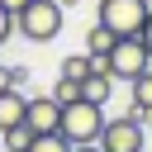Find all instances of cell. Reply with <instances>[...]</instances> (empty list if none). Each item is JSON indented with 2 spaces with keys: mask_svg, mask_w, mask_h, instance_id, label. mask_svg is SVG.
<instances>
[{
  "mask_svg": "<svg viewBox=\"0 0 152 152\" xmlns=\"http://www.w3.org/2000/svg\"><path fill=\"white\" fill-rule=\"evenodd\" d=\"M104 66H109L114 81H133V76H142V71L152 66V57H147V48H142L138 38H119V43L109 48Z\"/></svg>",
  "mask_w": 152,
  "mask_h": 152,
  "instance_id": "obj_5",
  "label": "cell"
},
{
  "mask_svg": "<svg viewBox=\"0 0 152 152\" xmlns=\"http://www.w3.org/2000/svg\"><path fill=\"white\" fill-rule=\"evenodd\" d=\"M128 86H133V114H138V119H142V114H147V109H152V66H147V71H142V76H133V81H128Z\"/></svg>",
  "mask_w": 152,
  "mask_h": 152,
  "instance_id": "obj_10",
  "label": "cell"
},
{
  "mask_svg": "<svg viewBox=\"0 0 152 152\" xmlns=\"http://www.w3.org/2000/svg\"><path fill=\"white\" fill-rule=\"evenodd\" d=\"M114 43H119V38H114L104 24H90V28H86V57H95V62H104Z\"/></svg>",
  "mask_w": 152,
  "mask_h": 152,
  "instance_id": "obj_9",
  "label": "cell"
},
{
  "mask_svg": "<svg viewBox=\"0 0 152 152\" xmlns=\"http://www.w3.org/2000/svg\"><path fill=\"white\" fill-rule=\"evenodd\" d=\"M109 95H114V76H109V66L104 62H95V71L81 81V100H90V104H109Z\"/></svg>",
  "mask_w": 152,
  "mask_h": 152,
  "instance_id": "obj_7",
  "label": "cell"
},
{
  "mask_svg": "<svg viewBox=\"0 0 152 152\" xmlns=\"http://www.w3.org/2000/svg\"><path fill=\"white\" fill-rule=\"evenodd\" d=\"M0 142H5V152H28V142H33V133L19 124V128H5L0 133Z\"/></svg>",
  "mask_w": 152,
  "mask_h": 152,
  "instance_id": "obj_14",
  "label": "cell"
},
{
  "mask_svg": "<svg viewBox=\"0 0 152 152\" xmlns=\"http://www.w3.org/2000/svg\"><path fill=\"white\" fill-rule=\"evenodd\" d=\"M90 71H95V57L76 52V57H62V71H57V76H66V81H76V86H81V81L90 76Z\"/></svg>",
  "mask_w": 152,
  "mask_h": 152,
  "instance_id": "obj_11",
  "label": "cell"
},
{
  "mask_svg": "<svg viewBox=\"0 0 152 152\" xmlns=\"http://www.w3.org/2000/svg\"><path fill=\"white\" fill-rule=\"evenodd\" d=\"M147 10H152V0H147Z\"/></svg>",
  "mask_w": 152,
  "mask_h": 152,
  "instance_id": "obj_21",
  "label": "cell"
},
{
  "mask_svg": "<svg viewBox=\"0 0 152 152\" xmlns=\"http://www.w3.org/2000/svg\"><path fill=\"white\" fill-rule=\"evenodd\" d=\"M28 152H71V142H66L62 133H33Z\"/></svg>",
  "mask_w": 152,
  "mask_h": 152,
  "instance_id": "obj_13",
  "label": "cell"
},
{
  "mask_svg": "<svg viewBox=\"0 0 152 152\" xmlns=\"http://www.w3.org/2000/svg\"><path fill=\"white\" fill-rule=\"evenodd\" d=\"M0 5H5V10H10V14H19V10H24V5H28V0H0Z\"/></svg>",
  "mask_w": 152,
  "mask_h": 152,
  "instance_id": "obj_18",
  "label": "cell"
},
{
  "mask_svg": "<svg viewBox=\"0 0 152 152\" xmlns=\"http://www.w3.org/2000/svg\"><path fill=\"white\" fill-rule=\"evenodd\" d=\"M138 43L147 48V57H152V14H147V24H142V33H138Z\"/></svg>",
  "mask_w": 152,
  "mask_h": 152,
  "instance_id": "obj_17",
  "label": "cell"
},
{
  "mask_svg": "<svg viewBox=\"0 0 152 152\" xmlns=\"http://www.w3.org/2000/svg\"><path fill=\"white\" fill-rule=\"evenodd\" d=\"M48 95H52V100H57V104L66 109V104H76V100H81V86H76V81H66V76H57Z\"/></svg>",
  "mask_w": 152,
  "mask_h": 152,
  "instance_id": "obj_12",
  "label": "cell"
},
{
  "mask_svg": "<svg viewBox=\"0 0 152 152\" xmlns=\"http://www.w3.org/2000/svg\"><path fill=\"white\" fill-rule=\"evenodd\" d=\"M10 33H14V14L0 5V43H10Z\"/></svg>",
  "mask_w": 152,
  "mask_h": 152,
  "instance_id": "obj_16",
  "label": "cell"
},
{
  "mask_svg": "<svg viewBox=\"0 0 152 152\" xmlns=\"http://www.w3.org/2000/svg\"><path fill=\"white\" fill-rule=\"evenodd\" d=\"M142 128H152V109H147V114H142Z\"/></svg>",
  "mask_w": 152,
  "mask_h": 152,
  "instance_id": "obj_20",
  "label": "cell"
},
{
  "mask_svg": "<svg viewBox=\"0 0 152 152\" xmlns=\"http://www.w3.org/2000/svg\"><path fill=\"white\" fill-rule=\"evenodd\" d=\"M71 152H100V142H86V147H71Z\"/></svg>",
  "mask_w": 152,
  "mask_h": 152,
  "instance_id": "obj_19",
  "label": "cell"
},
{
  "mask_svg": "<svg viewBox=\"0 0 152 152\" xmlns=\"http://www.w3.org/2000/svg\"><path fill=\"white\" fill-rule=\"evenodd\" d=\"M147 0H100L95 10V24H104L114 38H138L142 24H147Z\"/></svg>",
  "mask_w": 152,
  "mask_h": 152,
  "instance_id": "obj_3",
  "label": "cell"
},
{
  "mask_svg": "<svg viewBox=\"0 0 152 152\" xmlns=\"http://www.w3.org/2000/svg\"><path fill=\"white\" fill-rule=\"evenodd\" d=\"M142 142H147V128H142V119H138L133 109L119 114V119H104L100 152H142Z\"/></svg>",
  "mask_w": 152,
  "mask_h": 152,
  "instance_id": "obj_4",
  "label": "cell"
},
{
  "mask_svg": "<svg viewBox=\"0 0 152 152\" xmlns=\"http://www.w3.org/2000/svg\"><path fill=\"white\" fill-rule=\"evenodd\" d=\"M57 133H62L71 147L100 142V133H104V109H100V104H90V100H76V104H66V109H62Z\"/></svg>",
  "mask_w": 152,
  "mask_h": 152,
  "instance_id": "obj_2",
  "label": "cell"
},
{
  "mask_svg": "<svg viewBox=\"0 0 152 152\" xmlns=\"http://www.w3.org/2000/svg\"><path fill=\"white\" fill-rule=\"evenodd\" d=\"M57 124H62V104H57L52 95H28V104H24V128H28V133H57Z\"/></svg>",
  "mask_w": 152,
  "mask_h": 152,
  "instance_id": "obj_6",
  "label": "cell"
},
{
  "mask_svg": "<svg viewBox=\"0 0 152 152\" xmlns=\"http://www.w3.org/2000/svg\"><path fill=\"white\" fill-rule=\"evenodd\" d=\"M14 33L28 43H52L62 33V0H28L14 14Z\"/></svg>",
  "mask_w": 152,
  "mask_h": 152,
  "instance_id": "obj_1",
  "label": "cell"
},
{
  "mask_svg": "<svg viewBox=\"0 0 152 152\" xmlns=\"http://www.w3.org/2000/svg\"><path fill=\"white\" fill-rule=\"evenodd\" d=\"M24 86H28L24 66H0V90H24Z\"/></svg>",
  "mask_w": 152,
  "mask_h": 152,
  "instance_id": "obj_15",
  "label": "cell"
},
{
  "mask_svg": "<svg viewBox=\"0 0 152 152\" xmlns=\"http://www.w3.org/2000/svg\"><path fill=\"white\" fill-rule=\"evenodd\" d=\"M24 104H28V95H24V90H0V133L24 124Z\"/></svg>",
  "mask_w": 152,
  "mask_h": 152,
  "instance_id": "obj_8",
  "label": "cell"
}]
</instances>
